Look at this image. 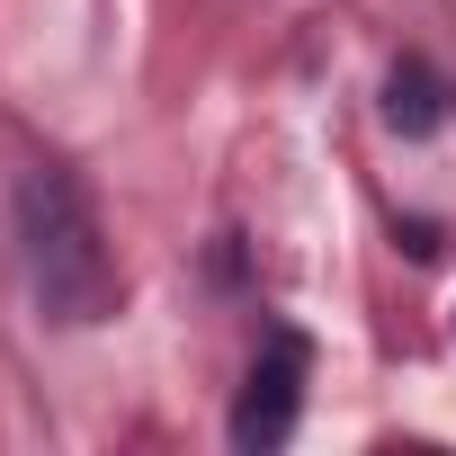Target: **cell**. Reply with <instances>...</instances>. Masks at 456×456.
Masks as SVG:
<instances>
[{
    "label": "cell",
    "mask_w": 456,
    "mask_h": 456,
    "mask_svg": "<svg viewBox=\"0 0 456 456\" xmlns=\"http://www.w3.org/2000/svg\"><path fill=\"white\" fill-rule=\"evenodd\" d=\"M305 376H314L305 331H269V340H260V358H251V376H242V403H233V420H224V438H233L242 456L287 447V438H296V420H305Z\"/></svg>",
    "instance_id": "cell-2"
},
{
    "label": "cell",
    "mask_w": 456,
    "mask_h": 456,
    "mask_svg": "<svg viewBox=\"0 0 456 456\" xmlns=\"http://www.w3.org/2000/svg\"><path fill=\"white\" fill-rule=\"evenodd\" d=\"M447 108H456V99H447V81H438L429 63H394V81H385V117H394L403 134H438Z\"/></svg>",
    "instance_id": "cell-3"
},
{
    "label": "cell",
    "mask_w": 456,
    "mask_h": 456,
    "mask_svg": "<svg viewBox=\"0 0 456 456\" xmlns=\"http://www.w3.org/2000/svg\"><path fill=\"white\" fill-rule=\"evenodd\" d=\"M10 233H19V269H28V296L54 331H99L126 296L117 278V251H108V224L90 206V188L63 170V161H28L19 188H10Z\"/></svg>",
    "instance_id": "cell-1"
}]
</instances>
